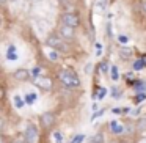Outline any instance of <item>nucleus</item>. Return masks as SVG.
I'll return each mask as SVG.
<instances>
[{
    "mask_svg": "<svg viewBox=\"0 0 146 143\" xmlns=\"http://www.w3.org/2000/svg\"><path fill=\"white\" fill-rule=\"evenodd\" d=\"M2 3H7V0H2Z\"/></svg>",
    "mask_w": 146,
    "mask_h": 143,
    "instance_id": "c756f323",
    "label": "nucleus"
},
{
    "mask_svg": "<svg viewBox=\"0 0 146 143\" xmlns=\"http://www.w3.org/2000/svg\"><path fill=\"white\" fill-rule=\"evenodd\" d=\"M91 69H93V65L88 63V65L85 66V72H91Z\"/></svg>",
    "mask_w": 146,
    "mask_h": 143,
    "instance_id": "a878e982",
    "label": "nucleus"
},
{
    "mask_svg": "<svg viewBox=\"0 0 146 143\" xmlns=\"http://www.w3.org/2000/svg\"><path fill=\"white\" fill-rule=\"evenodd\" d=\"M58 35H60L64 41H72L74 36H76V29L66 25V24H61L60 29H58Z\"/></svg>",
    "mask_w": 146,
    "mask_h": 143,
    "instance_id": "0eeeda50",
    "label": "nucleus"
},
{
    "mask_svg": "<svg viewBox=\"0 0 146 143\" xmlns=\"http://www.w3.org/2000/svg\"><path fill=\"white\" fill-rule=\"evenodd\" d=\"M145 91H146V80H145Z\"/></svg>",
    "mask_w": 146,
    "mask_h": 143,
    "instance_id": "7c9ffc66",
    "label": "nucleus"
},
{
    "mask_svg": "<svg viewBox=\"0 0 146 143\" xmlns=\"http://www.w3.org/2000/svg\"><path fill=\"white\" fill-rule=\"evenodd\" d=\"M99 69H101L102 72H107V61H102V63L99 65Z\"/></svg>",
    "mask_w": 146,
    "mask_h": 143,
    "instance_id": "5701e85b",
    "label": "nucleus"
},
{
    "mask_svg": "<svg viewBox=\"0 0 146 143\" xmlns=\"http://www.w3.org/2000/svg\"><path fill=\"white\" fill-rule=\"evenodd\" d=\"M141 10L145 11V14H146V2H141Z\"/></svg>",
    "mask_w": 146,
    "mask_h": 143,
    "instance_id": "c85d7f7f",
    "label": "nucleus"
},
{
    "mask_svg": "<svg viewBox=\"0 0 146 143\" xmlns=\"http://www.w3.org/2000/svg\"><path fill=\"white\" fill-rule=\"evenodd\" d=\"M54 140H55V143H63V134H61L60 130H55L54 132Z\"/></svg>",
    "mask_w": 146,
    "mask_h": 143,
    "instance_id": "f3484780",
    "label": "nucleus"
},
{
    "mask_svg": "<svg viewBox=\"0 0 146 143\" xmlns=\"http://www.w3.org/2000/svg\"><path fill=\"white\" fill-rule=\"evenodd\" d=\"M61 24H66V25L72 27V29H77L80 25V17L77 13H63L61 16Z\"/></svg>",
    "mask_w": 146,
    "mask_h": 143,
    "instance_id": "423d86ee",
    "label": "nucleus"
},
{
    "mask_svg": "<svg viewBox=\"0 0 146 143\" xmlns=\"http://www.w3.org/2000/svg\"><path fill=\"white\" fill-rule=\"evenodd\" d=\"M24 102H25V99H22L21 96H14V105H16L17 108H22Z\"/></svg>",
    "mask_w": 146,
    "mask_h": 143,
    "instance_id": "2eb2a0df",
    "label": "nucleus"
},
{
    "mask_svg": "<svg viewBox=\"0 0 146 143\" xmlns=\"http://www.w3.org/2000/svg\"><path fill=\"white\" fill-rule=\"evenodd\" d=\"M25 104H33L35 102V99H36V94L35 93H30V94H25Z\"/></svg>",
    "mask_w": 146,
    "mask_h": 143,
    "instance_id": "a211bd4d",
    "label": "nucleus"
},
{
    "mask_svg": "<svg viewBox=\"0 0 146 143\" xmlns=\"http://www.w3.org/2000/svg\"><path fill=\"white\" fill-rule=\"evenodd\" d=\"M118 90H119V88H116V86H115V88H111V96L118 98V96H119V91H118Z\"/></svg>",
    "mask_w": 146,
    "mask_h": 143,
    "instance_id": "393cba45",
    "label": "nucleus"
},
{
    "mask_svg": "<svg viewBox=\"0 0 146 143\" xmlns=\"http://www.w3.org/2000/svg\"><path fill=\"white\" fill-rule=\"evenodd\" d=\"M83 138H85V135H82V134H80V135L74 137V140H72L71 143H82V142H83Z\"/></svg>",
    "mask_w": 146,
    "mask_h": 143,
    "instance_id": "412c9836",
    "label": "nucleus"
},
{
    "mask_svg": "<svg viewBox=\"0 0 146 143\" xmlns=\"http://www.w3.org/2000/svg\"><path fill=\"white\" fill-rule=\"evenodd\" d=\"M143 99H145V94H140V96H137V98H135V102L138 104V101H143Z\"/></svg>",
    "mask_w": 146,
    "mask_h": 143,
    "instance_id": "cd10ccee",
    "label": "nucleus"
},
{
    "mask_svg": "<svg viewBox=\"0 0 146 143\" xmlns=\"http://www.w3.org/2000/svg\"><path fill=\"white\" fill-rule=\"evenodd\" d=\"M105 93H107V90L101 86V88H99V91H98V94H96V98H98V99H102V98L105 96Z\"/></svg>",
    "mask_w": 146,
    "mask_h": 143,
    "instance_id": "aec40b11",
    "label": "nucleus"
},
{
    "mask_svg": "<svg viewBox=\"0 0 146 143\" xmlns=\"http://www.w3.org/2000/svg\"><path fill=\"white\" fill-rule=\"evenodd\" d=\"M102 113H104V110H101V112H96V113L93 115V118H91V120H96V118H98V116H101Z\"/></svg>",
    "mask_w": 146,
    "mask_h": 143,
    "instance_id": "bb28decb",
    "label": "nucleus"
},
{
    "mask_svg": "<svg viewBox=\"0 0 146 143\" xmlns=\"http://www.w3.org/2000/svg\"><path fill=\"white\" fill-rule=\"evenodd\" d=\"M7 57L10 58V60H16V58H17V55H16V47H14V46H10Z\"/></svg>",
    "mask_w": 146,
    "mask_h": 143,
    "instance_id": "ddd939ff",
    "label": "nucleus"
},
{
    "mask_svg": "<svg viewBox=\"0 0 146 143\" xmlns=\"http://www.w3.org/2000/svg\"><path fill=\"white\" fill-rule=\"evenodd\" d=\"M118 41H119L121 44H127V43H129V38H127L126 35H121L119 38H118Z\"/></svg>",
    "mask_w": 146,
    "mask_h": 143,
    "instance_id": "4be33fe9",
    "label": "nucleus"
},
{
    "mask_svg": "<svg viewBox=\"0 0 146 143\" xmlns=\"http://www.w3.org/2000/svg\"><path fill=\"white\" fill-rule=\"evenodd\" d=\"M58 80L68 88H79L80 86V79L72 69H60L57 74Z\"/></svg>",
    "mask_w": 146,
    "mask_h": 143,
    "instance_id": "f257e3e1",
    "label": "nucleus"
},
{
    "mask_svg": "<svg viewBox=\"0 0 146 143\" xmlns=\"http://www.w3.org/2000/svg\"><path fill=\"white\" fill-rule=\"evenodd\" d=\"M110 72H111V80H118V79H119V72H118V68L116 66H111Z\"/></svg>",
    "mask_w": 146,
    "mask_h": 143,
    "instance_id": "6ab92c4d",
    "label": "nucleus"
},
{
    "mask_svg": "<svg viewBox=\"0 0 146 143\" xmlns=\"http://www.w3.org/2000/svg\"><path fill=\"white\" fill-rule=\"evenodd\" d=\"M58 51H55V49H50V51L47 52V57L50 58L52 61H57L58 60V54H57Z\"/></svg>",
    "mask_w": 146,
    "mask_h": 143,
    "instance_id": "dca6fc26",
    "label": "nucleus"
},
{
    "mask_svg": "<svg viewBox=\"0 0 146 143\" xmlns=\"http://www.w3.org/2000/svg\"><path fill=\"white\" fill-rule=\"evenodd\" d=\"M39 124H41V127H44V129L54 127L55 124H57V116H55V113H52V112L42 113L41 116H39Z\"/></svg>",
    "mask_w": 146,
    "mask_h": 143,
    "instance_id": "39448f33",
    "label": "nucleus"
},
{
    "mask_svg": "<svg viewBox=\"0 0 146 143\" xmlns=\"http://www.w3.org/2000/svg\"><path fill=\"white\" fill-rule=\"evenodd\" d=\"M110 130L113 134H123L124 132V126H123V124H119L118 121H111V123H110Z\"/></svg>",
    "mask_w": 146,
    "mask_h": 143,
    "instance_id": "1a4fd4ad",
    "label": "nucleus"
},
{
    "mask_svg": "<svg viewBox=\"0 0 146 143\" xmlns=\"http://www.w3.org/2000/svg\"><path fill=\"white\" fill-rule=\"evenodd\" d=\"M143 68H146V63H145V60H143V57H141V58H138V60H135V63H133V69L140 71V69H143Z\"/></svg>",
    "mask_w": 146,
    "mask_h": 143,
    "instance_id": "f8f14e48",
    "label": "nucleus"
},
{
    "mask_svg": "<svg viewBox=\"0 0 146 143\" xmlns=\"http://www.w3.org/2000/svg\"><path fill=\"white\" fill-rule=\"evenodd\" d=\"M46 46L50 49H55L58 52H68V44L58 33H50L46 39Z\"/></svg>",
    "mask_w": 146,
    "mask_h": 143,
    "instance_id": "f03ea898",
    "label": "nucleus"
},
{
    "mask_svg": "<svg viewBox=\"0 0 146 143\" xmlns=\"http://www.w3.org/2000/svg\"><path fill=\"white\" fill-rule=\"evenodd\" d=\"M24 138H25L29 143H38L39 132H38V127H36L33 123H27L25 124V129H24Z\"/></svg>",
    "mask_w": 146,
    "mask_h": 143,
    "instance_id": "20e7f679",
    "label": "nucleus"
},
{
    "mask_svg": "<svg viewBox=\"0 0 146 143\" xmlns=\"http://www.w3.org/2000/svg\"><path fill=\"white\" fill-rule=\"evenodd\" d=\"M13 77L16 80H19V82H27V80H32L30 79V71L29 69H24V68H21V69H16L13 72Z\"/></svg>",
    "mask_w": 146,
    "mask_h": 143,
    "instance_id": "6e6552de",
    "label": "nucleus"
},
{
    "mask_svg": "<svg viewBox=\"0 0 146 143\" xmlns=\"http://www.w3.org/2000/svg\"><path fill=\"white\" fill-rule=\"evenodd\" d=\"M32 83H33V86H36L38 90H42V91L54 90V80H52V77H47V76L32 77Z\"/></svg>",
    "mask_w": 146,
    "mask_h": 143,
    "instance_id": "7ed1b4c3",
    "label": "nucleus"
},
{
    "mask_svg": "<svg viewBox=\"0 0 146 143\" xmlns=\"http://www.w3.org/2000/svg\"><path fill=\"white\" fill-rule=\"evenodd\" d=\"M11 143H29L25 138H14V140H11Z\"/></svg>",
    "mask_w": 146,
    "mask_h": 143,
    "instance_id": "b1692460",
    "label": "nucleus"
},
{
    "mask_svg": "<svg viewBox=\"0 0 146 143\" xmlns=\"http://www.w3.org/2000/svg\"><path fill=\"white\" fill-rule=\"evenodd\" d=\"M135 130L141 132V130H146V118H140L135 123Z\"/></svg>",
    "mask_w": 146,
    "mask_h": 143,
    "instance_id": "9d476101",
    "label": "nucleus"
},
{
    "mask_svg": "<svg viewBox=\"0 0 146 143\" xmlns=\"http://www.w3.org/2000/svg\"><path fill=\"white\" fill-rule=\"evenodd\" d=\"M91 143H104V135H102V132L96 134V135L91 138Z\"/></svg>",
    "mask_w": 146,
    "mask_h": 143,
    "instance_id": "4468645a",
    "label": "nucleus"
},
{
    "mask_svg": "<svg viewBox=\"0 0 146 143\" xmlns=\"http://www.w3.org/2000/svg\"><path fill=\"white\" fill-rule=\"evenodd\" d=\"M119 57L129 60V58L132 57V51H130V49H126V47H121L119 49Z\"/></svg>",
    "mask_w": 146,
    "mask_h": 143,
    "instance_id": "9b49d317",
    "label": "nucleus"
}]
</instances>
